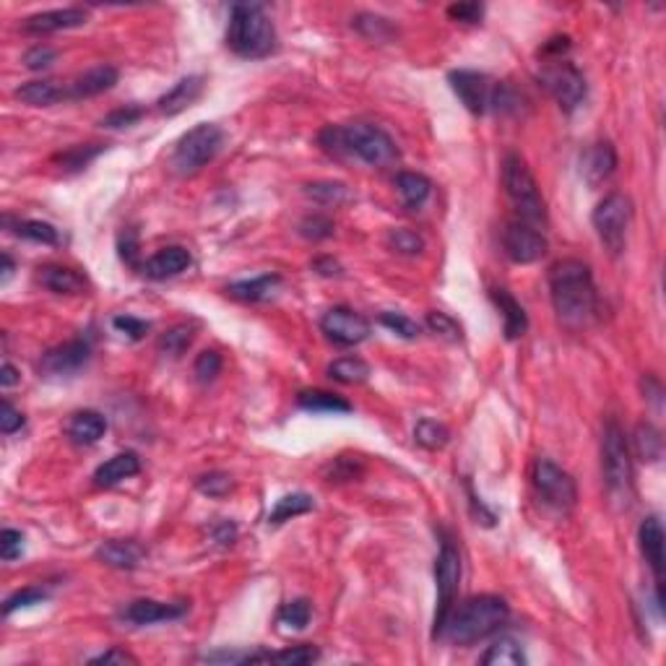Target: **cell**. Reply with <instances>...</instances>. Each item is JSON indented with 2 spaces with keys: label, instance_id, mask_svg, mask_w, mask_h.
I'll use <instances>...</instances> for the list:
<instances>
[{
  "label": "cell",
  "instance_id": "obj_10",
  "mask_svg": "<svg viewBox=\"0 0 666 666\" xmlns=\"http://www.w3.org/2000/svg\"><path fill=\"white\" fill-rule=\"evenodd\" d=\"M531 482H534V490H537V495L542 498L545 505L560 510V513H568V510L576 508V503H578L576 479L562 466H557L554 461L537 458L534 469H531Z\"/></svg>",
  "mask_w": 666,
  "mask_h": 666
},
{
  "label": "cell",
  "instance_id": "obj_9",
  "mask_svg": "<svg viewBox=\"0 0 666 666\" xmlns=\"http://www.w3.org/2000/svg\"><path fill=\"white\" fill-rule=\"evenodd\" d=\"M591 222H593V230L601 239V245L612 255H620L625 250L627 230L632 222V200L625 193H609L593 208Z\"/></svg>",
  "mask_w": 666,
  "mask_h": 666
},
{
  "label": "cell",
  "instance_id": "obj_57",
  "mask_svg": "<svg viewBox=\"0 0 666 666\" xmlns=\"http://www.w3.org/2000/svg\"><path fill=\"white\" fill-rule=\"evenodd\" d=\"M21 427H24V414L11 401H3V409H0V430H3V435H13Z\"/></svg>",
  "mask_w": 666,
  "mask_h": 666
},
{
  "label": "cell",
  "instance_id": "obj_6",
  "mask_svg": "<svg viewBox=\"0 0 666 666\" xmlns=\"http://www.w3.org/2000/svg\"><path fill=\"white\" fill-rule=\"evenodd\" d=\"M601 469H604V482L607 490L623 500L632 495V453L627 443L625 430L617 425V419H609L604 425L601 435Z\"/></svg>",
  "mask_w": 666,
  "mask_h": 666
},
{
  "label": "cell",
  "instance_id": "obj_27",
  "mask_svg": "<svg viewBox=\"0 0 666 666\" xmlns=\"http://www.w3.org/2000/svg\"><path fill=\"white\" fill-rule=\"evenodd\" d=\"M97 557L115 570H136L144 560V549L136 542H125V539H113L105 542L102 547L97 549Z\"/></svg>",
  "mask_w": 666,
  "mask_h": 666
},
{
  "label": "cell",
  "instance_id": "obj_38",
  "mask_svg": "<svg viewBox=\"0 0 666 666\" xmlns=\"http://www.w3.org/2000/svg\"><path fill=\"white\" fill-rule=\"evenodd\" d=\"M352 27L367 40L388 42L396 37V27L391 21L383 16H375V13H359L357 19H352Z\"/></svg>",
  "mask_w": 666,
  "mask_h": 666
},
{
  "label": "cell",
  "instance_id": "obj_35",
  "mask_svg": "<svg viewBox=\"0 0 666 666\" xmlns=\"http://www.w3.org/2000/svg\"><path fill=\"white\" fill-rule=\"evenodd\" d=\"M482 664L523 666L526 664V654H523V648H521L518 640H513V638H500V640H495V643L487 648V654L482 656Z\"/></svg>",
  "mask_w": 666,
  "mask_h": 666
},
{
  "label": "cell",
  "instance_id": "obj_21",
  "mask_svg": "<svg viewBox=\"0 0 666 666\" xmlns=\"http://www.w3.org/2000/svg\"><path fill=\"white\" fill-rule=\"evenodd\" d=\"M191 263H193V258H191V253L185 250V247H180V245H169V247H161L157 250L141 269H144V274L149 276V278H172V276L183 274V271H188L191 269Z\"/></svg>",
  "mask_w": 666,
  "mask_h": 666
},
{
  "label": "cell",
  "instance_id": "obj_17",
  "mask_svg": "<svg viewBox=\"0 0 666 666\" xmlns=\"http://www.w3.org/2000/svg\"><path fill=\"white\" fill-rule=\"evenodd\" d=\"M188 612L185 604H164L154 599H138L130 601L122 612V620L130 625H154V623H169V620H180Z\"/></svg>",
  "mask_w": 666,
  "mask_h": 666
},
{
  "label": "cell",
  "instance_id": "obj_59",
  "mask_svg": "<svg viewBox=\"0 0 666 666\" xmlns=\"http://www.w3.org/2000/svg\"><path fill=\"white\" fill-rule=\"evenodd\" d=\"M89 664H138L136 656H130L128 651H120V648H110L99 656H94Z\"/></svg>",
  "mask_w": 666,
  "mask_h": 666
},
{
  "label": "cell",
  "instance_id": "obj_56",
  "mask_svg": "<svg viewBox=\"0 0 666 666\" xmlns=\"http://www.w3.org/2000/svg\"><path fill=\"white\" fill-rule=\"evenodd\" d=\"M448 16L458 24H479L484 16V8L479 3H453L448 5Z\"/></svg>",
  "mask_w": 666,
  "mask_h": 666
},
{
  "label": "cell",
  "instance_id": "obj_30",
  "mask_svg": "<svg viewBox=\"0 0 666 666\" xmlns=\"http://www.w3.org/2000/svg\"><path fill=\"white\" fill-rule=\"evenodd\" d=\"M396 188H398V196L404 198L406 208H422L432 193V183L419 172H398Z\"/></svg>",
  "mask_w": 666,
  "mask_h": 666
},
{
  "label": "cell",
  "instance_id": "obj_22",
  "mask_svg": "<svg viewBox=\"0 0 666 666\" xmlns=\"http://www.w3.org/2000/svg\"><path fill=\"white\" fill-rule=\"evenodd\" d=\"M203 76H185L180 79L167 94H161L157 102V110L161 115L172 118V115H180L183 110H188L198 97L203 94Z\"/></svg>",
  "mask_w": 666,
  "mask_h": 666
},
{
  "label": "cell",
  "instance_id": "obj_60",
  "mask_svg": "<svg viewBox=\"0 0 666 666\" xmlns=\"http://www.w3.org/2000/svg\"><path fill=\"white\" fill-rule=\"evenodd\" d=\"M214 537H216V542H219V545H232L237 537V529L230 523V521H222V523L214 529Z\"/></svg>",
  "mask_w": 666,
  "mask_h": 666
},
{
  "label": "cell",
  "instance_id": "obj_3",
  "mask_svg": "<svg viewBox=\"0 0 666 666\" xmlns=\"http://www.w3.org/2000/svg\"><path fill=\"white\" fill-rule=\"evenodd\" d=\"M510 617V607L505 599L492 596V593H482V596H471L464 604L453 607L440 638H448L456 646H474L495 632H500Z\"/></svg>",
  "mask_w": 666,
  "mask_h": 666
},
{
  "label": "cell",
  "instance_id": "obj_25",
  "mask_svg": "<svg viewBox=\"0 0 666 666\" xmlns=\"http://www.w3.org/2000/svg\"><path fill=\"white\" fill-rule=\"evenodd\" d=\"M40 284L52 294H83L89 286L86 276L68 266H42Z\"/></svg>",
  "mask_w": 666,
  "mask_h": 666
},
{
  "label": "cell",
  "instance_id": "obj_50",
  "mask_svg": "<svg viewBox=\"0 0 666 666\" xmlns=\"http://www.w3.org/2000/svg\"><path fill=\"white\" fill-rule=\"evenodd\" d=\"M300 235L308 237V239H325V237L333 235V222L328 216H320V214L305 216L300 222Z\"/></svg>",
  "mask_w": 666,
  "mask_h": 666
},
{
  "label": "cell",
  "instance_id": "obj_47",
  "mask_svg": "<svg viewBox=\"0 0 666 666\" xmlns=\"http://www.w3.org/2000/svg\"><path fill=\"white\" fill-rule=\"evenodd\" d=\"M193 372H196L198 383H211V380H216V375L222 372V354L214 352V349L200 352L198 354L196 364H193Z\"/></svg>",
  "mask_w": 666,
  "mask_h": 666
},
{
  "label": "cell",
  "instance_id": "obj_12",
  "mask_svg": "<svg viewBox=\"0 0 666 666\" xmlns=\"http://www.w3.org/2000/svg\"><path fill=\"white\" fill-rule=\"evenodd\" d=\"M503 247L513 263L529 266V263H537L547 255L549 245L545 232L529 227L523 222H510L503 230Z\"/></svg>",
  "mask_w": 666,
  "mask_h": 666
},
{
  "label": "cell",
  "instance_id": "obj_4",
  "mask_svg": "<svg viewBox=\"0 0 666 666\" xmlns=\"http://www.w3.org/2000/svg\"><path fill=\"white\" fill-rule=\"evenodd\" d=\"M227 47L239 58H266L276 47V29L263 5L237 3L227 24Z\"/></svg>",
  "mask_w": 666,
  "mask_h": 666
},
{
  "label": "cell",
  "instance_id": "obj_45",
  "mask_svg": "<svg viewBox=\"0 0 666 666\" xmlns=\"http://www.w3.org/2000/svg\"><path fill=\"white\" fill-rule=\"evenodd\" d=\"M102 149H105V146H99V144L74 146V149H68L66 154H60L58 161L63 164V169H66V172H79V169H83L91 159L99 157V154H102Z\"/></svg>",
  "mask_w": 666,
  "mask_h": 666
},
{
  "label": "cell",
  "instance_id": "obj_15",
  "mask_svg": "<svg viewBox=\"0 0 666 666\" xmlns=\"http://www.w3.org/2000/svg\"><path fill=\"white\" fill-rule=\"evenodd\" d=\"M91 357V344L89 339H74V341H66L55 349L42 354L40 359V370L50 378H60V375H74L79 372L81 367L89 362Z\"/></svg>",
  "mask_w": 666,
  "mask_h": 666
},
{
  "label": "cell",
  "instance_id": "obj_44",
  "mask_svg": "<svg viewBox=\"0 0 666 666\" xmlns=\"http://www.w3.org/2000/svg\"><path fill=\"white\" fill-rule=\"evenodd\" d=\"M386 242L398 255H419L425 250V239L411 230H391Z\"/></svg>",
  "mask_w": 666,
  "mask_h": 666
},
{
  "label": "cell",
  "instance_id": "obj_51",
  "mask_svg": "<svg viewBox=\"0 0 666 666\" xmlns=\"http://www.w3.org/2000/svg\"><path fill=\"white\" fill-rule=\"evenodd\" d=\"M113 328L118 333H122V336L138 341V339H144L149 333L152 325L146 320H141V317H133V315H118V317H113Z\"/></svg>",
  "mask_w": 666,
  "mask_h": 666
},
{
  "label": "cell",
  "instance_id": "obj_19",
  "mask_svg": "<svg viewBox=\"0 0 666 666\" xmlns=\"http://www.w3.org/2000/svg\"><path fill=\"white\" fill-rule=\"evenodd\" d=\"M118 79L120 71L115 66H97L66 86V99H89V97L105 94L118 83Z\"/></svg>",
  "mask_w": 666,
  "mask_h": 666
},
{
  "label": "cell",
  "instance_id": "obj_20",
  "mask_svg": "<svg viewBox=\"0 0 666 666\" xmlns=\"http://www.w3.org/2000/svg\"><path fill=\"white\" fill-rule=\"evenodd\" d=\"M638 542H640V552H643L648 568L656 576V584H662V576H664V529H662V521L656 515H648L640 523Z\"/></svg>",
  "mask_w": 666,
  "mask_h": 666
},
{
  "label": "cell",
  "instance_id": "obj_37",
  "mask_svg": "<svg viewBox=\"0 0 666 666\" xmlns=\"http://www.w3.org/2000/svg\"><path fill=\"white\" fill-rule=\"evenodd\" d=\"M8 227H13V235L24 237V239H32V242H42V245H58L60 242V232L47 224V222H37V219H19V222H11L5 219Z\"/></svg>",
  "mask_w": 666,
  "mask_h": 666
},
{
  "label": "cell",
  "instance_id": "obj_34",
  "mask_svg": "<svg viewBox=\"0 0 666 666\" xmlns=\"http://www.w3.org/2000/svg\"><path fill=\"white\" fill-rule=\"evenodd\" d=\"M320 659V651L315 646H294V648H284L276 654H245L242 664L250 662H278V664H313Z\"/></svg>",
  "mask_w": 666,
  "mask_h": 666
},
{
  "label": "cell",
  "instance_id": "obj_8",
  "mask_svg": "<svg viewBox=\"0 0 666 666\" xmlns=\"http://www.w3.org/2000/svg\"><path fill=\"white\" fill-rule=\"evenodd\" d=\"M461 552L453 545L451 537H443L440 552L435 560V581H437V612H435V623H432V638H440L443 625L456 604L458 596V584H461Z\"/></svg>",
  "mask_w": 666,
  "mask_h": 666
},
{
  "label": "cell",
  "instance_id": "obj_42",
  "mask_svg": "<svg viewBox=\"0 0 666 666\" xmlns=\"http://www.w3.org/2000/svg\"><path fill=\"white\" fill-rule=\"evenodd\" d=\"M193 344V328L191 325H175L167 333H161L159 339V352L169 354V357H180L188 347Z\"/></svg>",
  "mask_w": 666,
  "mask_h": 666
},
{
  "label": "cell",
  "instance_id": "obj_41",
  "mask_svg": "<svg viewBox=\"0 0 666 666\" xmlns=\"http://www.w3.org/2000/svg\"><path fill=\"white\" fill-rule=\"evenodd\" d=\"M448 437H451L448 427L440 425V422H435V419H419L417 427H414V440H417L422 448H427V451L443 448V445L448 443Z\"/></svg>",
  "mask_w": 666,
  "mask_h": 666
},
{
  "label": "cell",
  "instance_id": "obj_43",
  "mask_svg": "<svg viewBox=\"0 0 666 666\" xmlns=\"http://www.w3.org/2000/svg\"><path fill=\"white\" fill-rule=\"evenodd\" d=\"M310 615H313L310 601L308 599H294V601H289V604L281 607L278 623L294 627V630H302V627H308V623H310Z\"/></svg>",
  "mask_w": 666,
  "mask_h": 666
},
{
  "label": "cell",
  "instance_id": "obj_49",
  "mask_svg": "<svg viewBox=\"0 0 666 666\" xmlns=\"http://www.w3.org/2000/svg\"><path fill=\"white\" fill-rule=\"evenodd\" d=\"M196 487L198 492H203V495H208V498H224V495L232 490V479H230L227 474L214 471V474H203L196 482Z\"/></svg>",
  "mask_w": 666,
  "mask_h": 666
},
{
  "label": "cell",
  "instance_id": "obj_48",
  "mask_svg": "<svg viewBox=\"0 0 666 666\" xmlns=\"http://www.w3.org/2000/svg\"><path fill=\"white\" fill-rule=\"evenodd\" d=\"M47 599V591L42 588H21L16 591L13 596L5 599V607H3V615H13L16 609H24V607H35V604H42Z\"/></svg>",
  "mask_w": 666,
  "mask_h": 666
},
{
  "label": "cell",
  "instance_id": "obj_2",
  "mask_svg": "<svg viewBox=\"0 0 666 666\" xmlns=\"http://www.w3.org/2000/svg\"><path fill=\"white\" fill-rule=\"evenodd\" d=\"M323 152L331 157H357L370 167H391L398 161V146L391 136L367 122H349V125H328L317 136Z\"/></svg>",
  "mask_w": 666,
  "mask_h": 666
},
{
  "label": "cell",
  "instance_id": "obj_11",
  "mask_svg": "<svg viewBox=\"0 0 666 666\" xmlns=\"http://www.w3.org/2000/svg\"><path fill=\"white\" fill-rule=\"evenodd\" d=\"M539 81H542V86L554 97V102L565 113L578 110L584 105V99H586V79H584V74L570 60H565V58L545 60V66L539 71Z\"/></svg>",
  "mask_w": 666,
  "mask_h": 666
},
{
  "label": "cell",
  "instance_id": "obj_26",
  "mask_svg": "<svg viewBox=\"0 0 666 666\" xmlns=\"http://www.w3.org/2000/svg\"><path fill=\"white\" fill-rule=\"evenodd\" d=\"M278 286H281V278L276 274H266L230 284V286H227V294L239 300V302H250V305H253V302H266V300H271Z\"/></svg>",
  "mask_w": 666,
  "mask_h": 666
},
{
  "label": "cell",
  "instance_id": "obj_32",
  "mask_svg": "<svg viewBox=\"0 0 666 666\" xmlns=\"http://www.w3.org/2000/svg\"><path fill=\"white\" fill-rule=\"evenodd\" d=\"M328 378L344 386H357L370 378V364L362 357H341L328 364Z\"/></svg>",
  "mask_w": 666,
  "mask_h": 666
},
{
  "label": "cell",
  "instance_id": "obj_54",
  "mask_svg": "<svg viewBox=\"0 0 666 666\" xmlns=\"http://www.w3.org/2000/svg\"><path fill=\"white\" fill-rule=\"evenodd\" d=\"M55 58H58V52H55L50 44H35V47L24 55V66H27L29 71H44V68H50V66L55 63Z\"/></svg>",
  "mask_w": 666,
  "mask_h": 666
},
{
  "label": "cell",
  "instance_id": "obj_7",
  "mask_svg": "<svg viewBox=\"0 0 666 666\" xmlns=\"http://www.w3.org/2000/svg\"><path fill=\"white\" fill-rule=\"evenodd\" d=\"M222 144H224V130L214 122H200L177 141L175 154H172V169L180 177L196 175L198 169H203L219 154Z\"/></svg>",
  "mask_w": 666,
  "mask_h": 666
},
{
  "label": "cell",
  "instance_id": "obj_13",
  "mask_svg": "<svg viewBox=\"0 0 666 666\" xmlns=\"http://www.w3.org/2000/svg\"><path fill=\"white\" fill-rule=\"evenodd\" d=\"M320 331L336 347H357L370 336V323L349 308H331L320 317Z\"/></svg>",
  "mask_w": 666,
  "mask_h": 666
},
{
  "label": "cell",
  "instance_id": "obj_5",
  "mask_svg": "<svg viewBox=\"0 0 666 666\" xmlns=\"http://www.w3.org/2000/svg\"><path fill=\"white\" fill-rule=\"evenodd\" d=\"M503 185H505V193L518 214V222L545 232L549 224L547 203H545L542 191L537 185V177L531 175L529 164L518 154H508L503 161Z\"/></svg>",
  "mask_w": 666,
  "mask_h": 666
},
{
  "label": "cell",
  "instance_id": "obj_39",
  "mask_svg": "<svg viewBox=\"0 0 666 666\" xmlns=\"http://www.w3.org/2000/svg\"><path fill=\"white\" fill-rule=\"evenodd\" d=\"M305 196L313 198L320 206H341L349 200V188L344 183H331V180H320L305 185Z\"/></svg>",
  "mask_w": 666,
  "mask_h": 666
},
{
  "label": "cell",
  "instance_id": "obj_58",
  "mask_svg": "<svg viewBox=\"0 0 666 666\" xmlns=\"http://www.w3.org/2000/svg\"><path fill=\"white\" fill-rule=\"evenodd\" d=\"M120 258L128 263V266H138V239H136V232H122L120 235Z\"/></svg>",
  "mask_w": 666,
  "mask_h": 666
},
{
  "label": "cell",
  "instance_id": "obj_33",
  "mask_svg": "<svg viewBox=\"0 0 666 666\" xmlns=\"http://www.w3.org/2000/svg\"><path fill=\"white\" fill-rule=\"evenodd\" d=\"M297 404L308 411H325V414H349L352 404L336 393L328 391H302L297 396Z\"/></svg>",
  "mask_w": 666,
  "mask_h": 666
},
{
  "label": "cell",
  "instance_id": "obj_24",
  "mask_svg": "<svg viewBox=\"0 0 666 666\" xmlns=\"http://www.w3.org/2000/svg\"><path fill=\"white\" fill-rule=\"evenodd\" d=\"M492 302L498 305V310L503 313V328H505V339L515 341L529 331V315L523 310V305L510 294L508 289H492Z\"/></svg>",
  "mask_w": 666,
  "mask_h": 666
},
{
  "label": "cell",
  "instance_id": "obj_28",
  "mask_svg": "<svg viewBox=\"0 0 666 666\" xmlns=\"http://www.w3.org/2000/svg\"><path fill=\"white\" fill-rule=\"evenodd\" d=\"M66 432H68V437H71L74 443H79V445H94V443H99V440L105 437V432H107V419H105L99 411L86 409V411H79V414L71 417Z\"/></svg>",
  "mask_w": 666,
  "mask_h": 666
},
{
  "label": "cell",
  "instance_id": "obj_23",
  "mask_svg": "<svg viewBox=\"0 0 666 666\" xmlns=\"http://www.w3.org/2000/svg\"><path fill=\"white\" fill-rule=\"evenodd\" d=\"M138 471H141V458L133 451H125V453H118L113 458H107L99 469L94 471V484L110 490V487H115L120 482L136 476Z\"/></svg>",
  "mask_w": 666,
  "mask_h": 666
},
{
  "label": "cell",
  "instance_id": "obj_1",
  "mask_svg": "<svg viewBox=\"0 0 666 666\" xmlns=\"http://www.w3.org/2000/svg\"><path fill=\"white\" fill-rule=\"evenodd\" d=\"M549 297L557 317L578 328L596 313V284L588 263L578 258H562L549 269Z\"/></svg>",
  "mask_w": 666,
  "mask_h": 666
},
{
  "label": "cell",
  "instance_id": "obj_40",
  "mask_svg": "<svg viewBox=\"0 0 666 666\" xmlns=\"http://www.w3.org/2000/svg\"><path fill=\"white\" fill-rule=\"evenodd\" d=\"M425 328L430 331L432 336L445 339V341H451V344H458V341L464 339V328H461L451 315L440 313V310L427 313V317H425Z\"/></svg>",
  "mask_w": 666,
  "mask_h": 666
},
{
  "label": "cell",
  "instance_id": "obj_63",
  "mask_svg": "<svg viewBox=\"0 0 666 666\" xmlns=\"http://www.w3.org/2000/svg\"><path fill=\"white\" fill-rule=\"evenodd\" d=\"M13 274V261H11V255H3V281H8Z\"/></svg>",
  "mask_w": 666,
  "mask_h": 666
},
{
  "label": "cell",
  "instance_id": "obj_53",
  "mask_svg": "<svg viewBox=\"0 0 666 666\" xmlns=\"http://www.w3.org/2000/svg\"><path fill=\"white\" fill-rule=\"evenodd\" d=\"M24 552V534L16 529H3L0 534V557L5 562H13L16 557H21Z\"/></svg>",
  "mask_w": 666,
  "mask_h": 666
},
{
  "label": "cell",
  "instance_id": "obj_62",
  "mask_svg": "<svg viewBox=\"0 0 666 666\" xmlns=\"http://www.w3.org/2000/svg\"><path fill=\"white\" fill-rule=\"evenodd\" d=\"M313 269L317 274L323 276H339L341 274V266L336 263V261H331V258H317L313 263Z\"/></svg>",
  "mask_w": 666,
  "mask_h": 666
},
{
  "label": "cell",
  "instance_id": "obj_29",
  "mask_svg": "<svg viewBox=\"0 0 666 666\" xmlns=\"http://www.w3.org/2000/svg\"><path fill=\"white\" fill-rule=\"evenodd\" d=\"M16 99L29 107H50L66 99V86H58L55 81H29L16 89Z\"/></svg>",
  "mask_w": 666,
  "mask_h": 666
},
{
  "label": "cell",
  "instance_id": "obj_61",
  "mask_svg": "<svg viewBox=\"0 0 666 666\" xmlns=\"http://www.w3.org/2000/svg\"><path fill=\"white\" fill-rule=\"evenodd\" d=\"M19 383V370L11 364V362H3V367H0V386L3 388H11V386H16Z\"/></svg>",
  "mask_w": 666,
  "mask_h": 666
},
{
  "label": "cell",
  "instance_id": "obj_36",
  "mask_svg": "<svg viewBox=\"0 0 666 666\" xmlns=\"http://www.w3.org/2000/svg\"><path fill=\"white\" fill-rule=\"evenodd\" d=\"M315 508L313 498L305 492H294V495H284L281 500H276L274 510L269 513V523H284L292 521L297 515H305Z\"/></svg>",
  "mask_w": 666,
  "mask_h": 666
},
{
  "label": "cell",
  "instance_id": "obj_55",
  "mask_svg": "<svg viewBox=\"0 0 666 666\" xmlns=\"http://www.w3.org/2000/svg\"><path fill=\"white\" fill-rule=\"evenodd\" d=\"M362 474V464L357 458H336L328 471V482H352Z\"/></svg>",
  "mask_w": 666,
  "mask_h": 666
},
{
  "label": "cell",
  "instance_id": "obj_52",
  "mask_svg": "<svg viewBox=\"0 0 666 666\" xmlns=\"http://www.w3.org/2000/svg\"><path fill=\"white\" fill-rule=\"evenodd\" d=\"M141 118H144V107L125 105L120 110H113L107 118L102 120V128H128V125H136Z\"/></svg>",
  "mask_w": 666,
  "mask_h": 666
},
{
  "label": "cell",
  "instance_id": "obj_16",
  "mask_svg": "<svg viewBox=\"0 0 666 666\" xmlns=\"http://www.w3.org/2000/svg\"><path fill=\"white\" fill-rule=\"evenodd\" d=\"M89 21L83 8H55V11H42L24 21L27 35H52V32H66L76 29Z\"/></svg>",
  "mask_w": 666,
  "mask_h": 666
},
{
  "label": "cell",
  "instance_id": "obj_46",
  "mask_svg": "<svg viewBox=\"0 0 666 666\" xmlns=\"http://www.w3.org/2000/svg\"><path fill=\"white\" fill-rule=\"evenodd\" d=\"M378 320H380V325H386L388 331H393L401 339H417L419 331H422V325L417 320H411L409 315L404 313H380Z\"/></svg>",
  "mask_w": 666,
  "mask_h": 666
},
{
  "label": "cell",
  "instance_id": "obj_18",
  "mask_svg": "<svg viewBox=\"0 0 666 666\" xmlns=\"http://www.w3.org/2000/svg\"><path fill=\"white\" fill-rule=\"evenodd\" d=\"M581 169H584V177L591 188L607 183L615 169H617V152L609 141H599L593 146H588L586 154L581 159Z\"/></svg>",
  "mask_w": 666,
  "mask_h": 666
},
{
  "label": "cell",
  "instance_id": "obj_31",
  "mask_svg": "<svg viewBox=\"0 0 666 666\" xmlns=\"http://www.w3.org/2000/svg\"><path fill=\"white\" fill-rule=\"evenodd\" d=\"M632 448H635V456L640 461L654 464L664 453V437H662V432L656 430L651 422H640L635 427V432H632Z\"/></svg>",
  "mask_w": 666,
  "mask_h": 666
},
{
  "label": "cell",
  "instance_id": "obj_14",
  "mask_svg": "<svg viewBox=\"0 0 666 666\" xmlns=\"http://www.w3.org/2000/svg\"><path fill=\"white\" fill-rule=\"evenodd\" d=\"M451 89L456 91V97L461 99V105L469 110L471 115H484L492 107V91L495 83L490 76L476 74V71H453L451 76Z\"/></svg>",
  "mask_w": 666,
  "mask_h": 666
}]
</instances>
